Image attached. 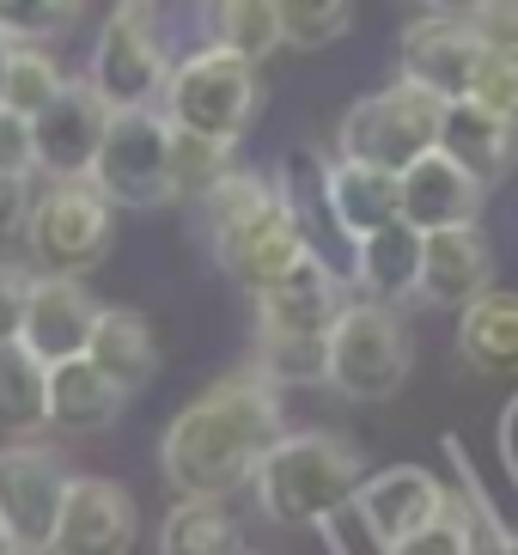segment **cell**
Segmentation results:
<instances>
[{
  "mask_svg": "<svg viewBox=\"0 0 518 555\" xmlns=\"http://www.w3.org/2000/svg\"><path fill=\"white\" fill-rule=\"evenodd\" d=\"M208 25H213V50L238 55L250 67H262L281 50L275 0H220V7H208Z\"/></svg>",
  "mask_w": 518,
  "mask_h": 555,
  "instance_id": "obj_25",
  "label": "cell"
},
{
  "mask_svg": "<svg viewBox=\"0 0 518 555\" xmlns=\"http://www.w3.org/2000/svg\"><path fill=\"white\" fill-rule=\"evenodd\" d=\"M482 62L488 55H482V43L470 37L464 13H415L403 25V37H397V67H403L397 80L433 92L439 104L470 99Z\"/></svg>",
  "mask_w": 518,
  "mask_h": 555,
  "instance_id": "obj_10",
  "label": "cell"
},
{
  "mask_svg": "<svg viewBox=\"0 0 518 555\" xmlns=\"http://www.w3.org/2000/svg\"><path fill=\"white\" fill-rule=\"evenodd\" d=\"M482 55H518V0H488V7H457Z\"/></svg>",
  "mask_w": 518,
  "mask_h": 555,
  "instance_id": "obj_34",
  "label": "cell"
},
{
  "mask_svg": "<svg viewBox=\"0 0 518 555\" xmlns=\"http://www.w3.org/2000/svg\"><path fill=\"white\" fill-rule=\"evenodd\" d=\"M86 360H92L122 397H134V391L153 385V373H159V336H153V324H146L134 306H98Z\"/></svg>",
  "mask_w": 518,
  "mask_h": 555,
  "instance_id": "obj_20",
  "label": "cell"
},
{
  "mask_svg": "<svg viewBox=\"0 0 518 555\" xmlns=\"http://www.w3.org/2000/svg\"><path fill=\"white\" fill-rule=\"evenodd\" d=\"M470 104L518 134V55H488L476 86H470Z\"/></svg>",
  "mask_w": 518,
  "mask_h": 555,
  "instance_id": "obj_33",
  "label": "cell"
},
{
  "mask_svg": "<svg viewBox=\"0 0 518 555\" xmlns=\"http://www.w3.org/2000/svg\"><path fill=\"white\" fill-rule=\"evenodd\" d=\"M409 366H415V343H409L403 318L373 299H348V311L329 330L324 385H336L348 403H390L403 391Z\"/></svg>",
  "mask_w": 518,
  "mask_h": 555,
  "instance_id": "obj_6",
  "label": "cell"
},
{
  "mask_svg": "<svg viewBox=\"0 0 518 555\" xmlns=\"http://www.w3.org/2000/svg\"><path fill=\"white\" fill-rule=\"evenodd\" d=\"M494 287V245H488L482 227H445L422 238V275H415V294L427 306L464 311Z\"/></svg>",
  "mask_w": 518,
  "mask_h": 555,
  "instance_id": "obj_17",
  "label": "cell"
},
{
  "mask_svg": "<svg viewBox=\"0 0 518 555\" xmlns=\"http://www.w3.org/2000/svg\"><path fill=\"white\" fill-rule=\"evenodd\" d=\"M0 555H18V543H13V538H7V531H0Z\"/></svg>",
  "mask_w": 518,
  "mask_h": 555,
  "instance_id": "obj_40",
  "label": "cell"
},
{
  "mask_svg": "<svg viewBox=\"0 0 518 555\" xmlns=\"http://www.w3.org/2000/svg\"><path fill=\"white\" fill-rule=\"evenodd\" d=\"M165 122L178 134H195V141H213V147H238L250 122H257V104H262V80L257 67L238 62L226 50H195L171 67L165 80Z\"/></svg>",
  "mask_w": 518,
  "mask_h": 555,
  "instance_id": "obj_3",
  "label": "cell"
},
{
  "mask_svg": "<svg viewBox=\"0 0 518 555\" xmlns=\"http://www.w3.org/2000/svg\"><path fill=\"white\" fill-rule=\"evenodd\" d=\"M501 457H506V470H513V482H518V397H513V409H506V422H501Z\"/></svg>",
  "mask_w": 518,
  "mask_h": 555,
  "instance_id": "obj_38",
  "label": "cell"
},
{
  "mask_svg": "<svg viewBox=\"0 0 518 555\" xmlns=\"http://www.w3.org/2000/svg\"><path fill=\"white\" fill-rule=\"evenodd\" d=\"M111 129V111L86 92V80H67L43 116H31V171H49V183L86 178L98 159V141Z\"/></svg>",
  "mask_w": 518,
  "mask_h": 555,
  "instance_id": "obj_14",
  "label": "cell"
},
{
  "mask_svg": "<svg viewBox=\"0 0 518 555\" xmlns=\"http://www.w3.org/2000/svg\"><path fill=\"white\" fill-rule=\"evenodd\" d=\"M43 422V366L18 343L0 348V434H13V440H31Z\"/></svg>",
  "mask_w": 518,
  "mask_h": 555,
  "instance_id": "obj_27",
  "label": "cell"
},
{
  "mask_svg": "<svg viewBox=\"0 0 518 555\" xmlns=\"http://www.w3.org/2000/svg\"><path fill=\"white\" fill-rule=\"evenodd\" d=\"M25 299H31V269H25V262H0V348L18 343Z\"/></svg>",
  "mask_w": 518,
  "mask_h": 555,
  "instance_id": "obj_35",
  "label": "cell"
},
{
  "mask_svg": "<svg viewBox=\"0 0 518 555\" xmlns=\"http://www.w3.org/2000/svg\"><path fill=\"white\" fill-rule=\"evenodd\" d=\"M390 555H482V525H476L470 501H457V494H445V506H439L433 519L415 531V538H403Z\"/></svg>",
  "mask_w": 518,
  "mask_h": 555,
  "instance_id": "obj_30",
  "label": "cell"
},
{
  "mask_svg": "<svg viewBox=\"0 0 518 555\" xmlns=\"http://www.w3.org/2000/svg\"><path fill=\"white\" fill-rule=\"evenodd\" d=\"M324 208H329V227L348 250L360 238H373L397 220V178L390 171H373V165H348L336 159L324 171Z\"/></svg>",
  "mask_w": 518,
  "mask_h": 555,
  "instance_id": "obj_21",
  "label": "cell"
},
{
  "mask_svg": "<svg viewBox=\"0 0 518 555\" xmlns=\"http://www.w3.org/2000/svg\"><path fill=\"white\" fill-rule=\"evenodd\" d=\"M98 324V299L86 294V281H62V275H31V299H25V324H18V348L37 366H62L80 360Z\"/></svg>",
  "mask_w": 518,
  "mask_h": 555,
  "instance_id": "obj_15",
  "label": "cell"
},
{
  "mask_svg": "<svg viewBox=\"0 0 518 555\" xmlns=\"http://www.w3.org/2000/svg\"><path fill=\"white\" fill-rule=\"evenodd\" d=\"M165 80H171V50L159 37V13L153 7H116L98 25L92 62H86V92L111 116H129V111H159Z\"/></svg>",
  "mask_w": 518,
  "mask_h": 555,
  "instance_id": "obj_5",
  "label": "cell"
},
{
  "mask_svg": "<svg viewBox=\"0 0 518 555\" xmlns=\"http://www.w3.org/2000/svg\"><path fill=\"white\" fill-rule=\"evenodd\" d=\"M281 434H287L281 391L257 366H244L171 415L159 440V470L178 489V501H226L257 476V464L281 446Z\"/></svg>",
  "mask_w": 518,
  "mask_h": 555,
  "instance_id": "obj_1",
  "label": "cell"
},
{
  "mask_svg": "<svg viewBox=\"0 0 518 555\" xmlns=\"http://www.w3.org/2000/svg\"><path fill=\"white\" fill-rule=\"evenodd\" d=\"M62 86H67V74L55 67V55L13 50V55H7V74H0V104L31 122V116H43L49 104H55V92H62Z\"/></svg>",
  "mask_w": 518,
  "mask_h": 555,
  "instance_id": "obj_28",
  "label": "cell"
},
{
  "mask_svg": "<svg viewBox=\"0 0 518 555\" xmlns=\"http://www.w3.org/2000/svg\"><path fill=\"white\" fill-rule=\"evenodd\" d=\"M159 555H238L226 501H178L159 525Z\"/></svg>",
  "mask_w": 518,
  "mask_h": 555,
  "instance_id": "obj_26",
  "label": "cell"
},
{
  "mask_svg": "<svg viewBox=\"0 0 518 555\" xmlns=\"http://www.w3.org/2000/svg\"><path fill=\"white\" fill-rule=\"evenodd\" d=\"M122 403H129V397L116 391L86 354L62 360V366L43 373V422L62 427V434H104V427H116Z\"/></svg>",
  "mask_w": 518,
  "mask_h": 555,
  "instance_id": "obj_22",
  "label": "cell"
},
{
  "mask_svg": "<svg viewBox=\"0 0 518 555\" xmlns=\"http://www.w3.org/2000/svg\"><path fill=\"white\" fill-rule=\"evenodd\" d=\"M67 25H80V0H0V37L13 50H37Z\"/></svg>",
  "mask_w": 518,
  "mask_h": 555,
  "instance_id": "obj_32",
  "label": "cell"
},
{
  "mask_svg": "<svg viewBox=\"0 0 518 555\" xmlns=\"http://www.w3.org/2000/svg\"><path fill=\"white\" fill-rule=\"evenodd\" d=\"M7 55H13V43H7V37H0V74H7Z\"/></svg>",
  "mask_w": 518,
  "mask_h": 555,
  "instance_id": "obj_41",
  "label": "cell"
},
{
  "mask_svg": "<svg viewBox=\"0 0 518 555\" xmlns=\"http://www.w3.org/2000/svg\"><path fill=\"white\" fill-rule=\"evenodd\" d=\"M0 171L31 178V122L18 111H7V104H0Z\"/></svg>",
  "mask_w": 518,
  "mask_h": 555,
  "instance_id": "obj_36",
  "label": "cell"
},
{
  "mask_svg": "<svg viewBox=\"0 0 518 555\" xmlns=\"http://www.w3.org/2000/svg\"><path fill=\"white\" fill-rule=\"evenodd\" d=\"M439 116H445V104L433 92H422V86H409V80H390L378 92H366L336 122V147H341L336 159L403 178L409 165L439 147Z\"/></svg>",
  "mask_w": 518,
  "mask_h": 555,
  "instance_id": "obj_4",
  "label": "cell"
},
{
  "mask_svg": "<svg viewBox=\"0 0 518 555\" xmlns=\"http://www.w3.org/2000/svg\"><path fill=\"white\" fill-rule=\"evenodd\" d=\"M111 245H116V214L86 178L49 183V190L31 196L25 250H31L37 275L86 281V269H98V262L111 257Z\"/></svg>",
  "mask_w": 518,
  "mask_h": 555,
  "instance_id": "obj_7",
  "label": "cell"
},
{
  "mask_svg": "<svg viewBox=\"0 0 518 555\" xmlns=\"http://www.w3.org/2000/svg\"><path fill=\"white\" fill-rule=\"evenodd\" d=\"M226 171H238L232 147H213V141H195V134L171 129V190H178V202H202Z\"/></svg>",
  "mask_w": 518,
  "mask_h": 555,
  "instance_id": "obj_31",
  "label": "cell"
},
{
  "mask_svg": "<svg viewBox=\"0 0 518 555\" xmlns=\"http://www.w3.org/2000/svg\"><path fill=\"white\" fill-rule=\"evenodd\" d=\"M213 257H220V269H226L238 287L269 294V287H281V281L311 257V250H306V238H299V227L281 214V202H269V208H257L250 220L213 232Z\"/></svg>",
  "mask_w": 518,
  "mask_h": 555,
  "instance_id": "obj_16",
  "label": "cell"
},
{
  "mask_svg": "<svg viewBox=\"0 0 518 555\" xmlns=\"http://www.w3.org/2000/svg\"><path fill=\"white\" fill-rule=\"evenodd\" d=\"M457 354L476 373H518V294L488 287L476 306L457 311Z\"/></svg>",
  "mask_w": 518,
  "mask_h": 555,
  "instance_id": "obj_23",
  "label": "cell"
},
{
  "mask_svg": "<svg viewBox=\"0 0 518 555\" xmlns=\"http://www.w3.org/2000/svg\"><path fill=\"white\" fill-rule=\"evenodd\" d=\"M67 482L74 476H67L55 446H37V440L0 446V531L18 543V555L49 550V531H55Z\"/></svg>",
  "mask_w": 518,
  "mask_h": 555,
  "instance_id": "obj_9",
  "label": "cell"
},
{
  "mask_svg": "<svg viewBox=\"0 0 518 555\" xmlns=\"http://www.w3.org/2000/svg\"><path fill=\"white\" fill-rule=\"evenodd\" d=\"M275 18H281V43H293V50H329L354 31L348 0H281Z\"/></svg>",
  "mask_w": 518,
  "mask_h": 555,
  "instance_id": "obj_29",
  "label": "cell"
},
{
  "mask_svg": "<svg viewBox=\"0 0 518 555\" xmlns=\"http://www.w3.org/2000/svg\"><path fill=\"white\" fill-rule=\"evenodd\" d=\"M134 538H141L134 494L111 476H74L43 555H134Z\"/></svg>",
  "mask_w": 518,
  "mask_h": 555,
  "instance_id": "obj_11",
  "label": "cell"
},
{
  "mask_svg": "<svg viewBox=\"0 0 518 555\" xmlns=\"http://www.w3.org/2000/svg\"><path fill=\"white\" fill-rule=\"evenodd\" d=\"M25 214H31V178L0 171V238H18L25 232Z\"/></svg>",
  "mask_w": 518,
  "mask_h": 555,
  "instance_id": "obj_37",
  "label": "cell"
},
{
  "mask_svg": "<svg viewBox=\"0 0 518 555\" xmlns=\"http://www.w3.org/2000/svg\"><path fill=\"white\" fill-rule=\"evenodd\" d=\"M86 183L111 202V214L116 208H134V214L171 208L178 202V190H171V122L159 111L111 116Z\"/></svg>",
  "mask_w": 518,
  "mask_h": 555,
  "instance_id": "obj_8",
  "label": "cell"
},
{
  "mask_svg": "<svg viewBox=\"0 0 518 555\" xmlns=\"http://www.w3.org/2000/svg\"><path fill=\"white\" fill-rule=\"evenodd\" d=\"M250 482L275 525H324L354 501L360 452L336 434H281V446L257 464Z\"/></svg>",
  "mask_w": 518,
  "mask_h": 555,
  "instance_id": "obj_2",
  "label": "cell"
},
{
  "mask_svg": "<svg viewBox=\"0 0 518 555\" xmlns=\"http://www.w3.org/2000/svg\"><path fill=\"white\" fill-rule=\"evenodd\" d=\"M445 482L415 464H397V470H378V476H360L354 501H348V519H360V531L378 543V555H390L403 538H415L439 506H445Z\"/></svg>",
  "mask_w": 518,
  "mask_h": 555,
  "instance_id": "obj_12",
  "label": "cell"
},
{
  "mask_svg": "<svg viewBox=\"0 0 518 555\" xmlns=\"http://www.w3.org/2000/svg\"><path fill=\"white\" fill-rule=\"evenodd\" d=\"M415 275H422V232L403 227V220H390L385 232H373V238L354 245V281L366 287L373 306L397 311L415 294Z\"/></svg>",
  "mask_w": 518,
  "mask_h": 555,
  "instance_id": "obj_24",
  "label": "cell"
},
{
  "mask_svg": "<svg viewBox=\"0 0 518 555\" xmlns=\"http://www.w3.org/2000/svg\"><path fill=\"white\" fill-rule=\"evenodd\" d=\"M341 311H348L341 275L324 257H306L281 287L257 294V336H275V343H329Z\"/></svg>",
  "mask_w": 518,
  "mask_h": 555,
  "instance_id": "obj_13",
  "label": "cell"
},
{
  "mask_svg": "<svg viewBox=\"0 0 518 555\" xmlns=\"http://www.w3.org/2000/svg\"><path fill=\"white\" fill-rule=\"evenodd\" d=\"M439 153L488 196V190L506 183V171H513L518 134L506 129V122H494L488 111H476L470 99H457V104H445V116H439Z\"/></svg>",
  "mask_w": 518,
  "mask_h": 555,
  "instance_id": "obj_19",
  "label": "cell"
},
{
  "mask_svg": "<svg viewBox=\"0 0 518 555\" xmlns=\"http://www.w3.org/2000/svg\"><path fill=\"white\" fill-rule=\"evenodd\" d=\"M482 538H494V555H518V531H501V513L482 519Z\"/></svg>",
  "mask_w": 518,
  "mask_h": 555,
  "instance_id": "obj_39",
  "label": "cell"
},
{
  "mask_svg": "<svg viewBox=\"0 0 518 555\" xmlns=\"http://www.w3.org/2000/svg\"><path fill=\"white\" fill-rule=\"evenodd\" d=\"M238 555H244V550H238Z\"/></svg>",
  "mask_w": 518,
  "mask_h": 555,
  "instance_id": "obj_42",
  "label": "cell"
},
{
  "mask_svg": "<svg viewBox=\"0 0 518 555\" xmlns=\"http://www.w3.org/2000/svg\"><path fill=\"white\" fill-rule=\"evenodd\" d=\"M476 214H482V190L439 147L397 178V220L415 227L422 238L427 232H445V227H476Z\"/></svg>",
  "mask_w": 518,
  "mask_h": 555,
  "instance_id": "obj_18",
  "label": "cell"
}]
</instances>
